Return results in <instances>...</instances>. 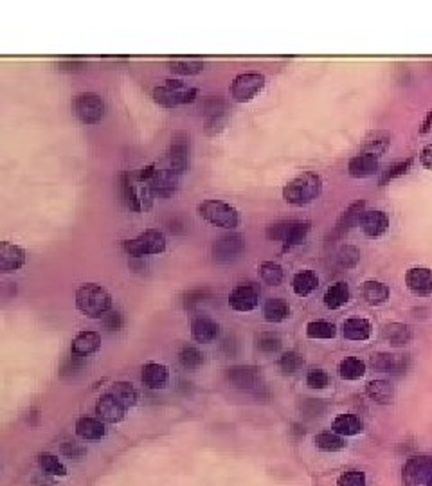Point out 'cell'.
Returning a JSON list of instances; mask_svg holds the SVG:
<instances>
[{"label":"cell","instance_id":"obj_1","mask_svg":"<svg viewBox=\"0 0 432 486\" xmlns=\"http://www.w3.org/2000/svg\"><path fill=\"white\" fill-rule=\"evenodd\" d=\"M323 188L324 182L319 173L303 171L283 185V200L293 207H303L315 202L323 195Z\"/></svg>","mask_w":432,"mask_h":486},{"label":"cell","instance_id":"obj_2","mask_svg":"<svg viewBox=\"0 0 432 486\" xmlns=\"http://www.w3.org/2000/svg\"><path fill=\"white\" fill-rule=\"evenodd\" d=\"M76 308L90 319H103L112 310V296L97 283H85L76 290Z\"/></svg>","mask_w":432,"mask_h":486},{"label":"cell","instance_id":"obj_3","mask_svg":"<svg viewBox=\"0 0 432 486\" xmlns=\"http://www.w3.org/2000/svg\"><path fill=\"white\" fill-rule=\"evenodd\" d=\"M197 212L202 220L207 224L215 225V227L227 229V231H234L242 222L239 211L232 204L225 200H218V198H205L197 205Z\"/></svg>","mask_w":432,"mask_h":486},{"label":"cell","instance_id":"obj_4","mask_svg":"<svg viewBox=\"0 0 432 486\" xmlns=\"http://www.w3.org/2000/svg\"><path fill=\"white\" fill-rule=\"evenodd\" d=\"M153 101L162 108H175L195 103L198 97L197 87H188L182 80H166L153 89Z\"/></svg>","mask_w":432,"mask_h":486},{"label":"cell","instance_id":"obj_5","mask_svg":"<svg viewBox=\"0 0 432 486\" xmlns=\"http://www.w3.org/2000/svg\"><path fill=\"white\" fill-rule=\"evenodd\" d=\"M123 251L130 258H144V256L162 254L168 247L166 234L158 229H146L131 239H123Z\"/></svg>","mask_w":432,"mask_h":486},{"label":"cell","instance_id":"obj_6","mask_svg":"<svg viewBox=\"0 0 432 486\" xmlns=\"http://www.w3.org/2000/svg\"><path fill=\"white\" fill-rule=\"evenodd\" d=\"M191 153H193L191 135L182 130L175 131L171 135V143L166 151V157H164V166L173 171V173H177L178 177H182L191 168Z\"/></svg>","mask_w":432,"mask_h":486},{"label":"cell","instance_id":"obj_7","mask_svg":"<svg viewBox=\"0 0 432 486\" xmlns=\"http://www.w3.org/2000/svg\"><path fill=\"white\" fill-rule=\"evenodd\" d=\"M231 114V103L222 96H209L202 103L204 130L207 135H218L225 128Z\"/></svg>","mask_w":432,"mask_h":486},{"label":"cell","instance_id":"obj_8","mask_svg":"<svg viewBox=\"0 0 432 486\" xmlns=\"http://www.w3.org/2000/svg\"><path fill=\"white\" fill-rule=\"evenodd\" d=\"M74 116L83 124H97L107 114V103L96 92H80L72 99Z\"/></svg>","mask_w":432,"mask_h":486},{"label":"cell","instance_id":"obj_9","mask_svg":"<svg viewBox=\"0 0 432 486\" xmlns=\"http://www.w3.org/2000/svg\"><path fill=\"white\" fill-rule=\"evenodd\" d=\"M266 85V77L261 72L236 74L231 81V97L236 103H249L254 99Z\"/></svg>","mask_w":432,"mask_h":486},{"label":"cell","instance_id":"obj_10","mask_svg":"<svg viewBox=\"0 0 432 486\" xmlns=\"http://www.w3.org/2000/svg\"><path fill=\"white\" fill-rule=\"evenodd\" d=\"M119 195H121V200L124 202V205H126L130 211H135V212H139V211H143V209L150 207L151 198H153V195L150 193L148 185H146L144 195L137 191V188L134 185V180H131L130 171H121L119 173Z\"/></svg>","mask_w":432,"mask_h":486},{"label":"cell","instance_id":"obj_11","mask_svg":"<svg viewBox=\"0 0 432 486\" xmlns=\"http://www.w3.org/2000/svg\"><path fill=\"white\" fill-rule=\"evenodd\" d=\"M432 477V458L431 455H413L405 461L401 468V481L404 486L427 485Z\"/></svg>","mask_w":432,"mask_h":486},{"label":"cell","instance_id":"obj_12","mask_svg":"<svg viewBox=\"0 0 432 486\" xmlns=\"http://www.w3.org/2000/svg\"><path fill=\"white\" fill-rule=\"evenodd\" d=\"M259 296H261V288L256 283H242L236 285L229 293V306L234 312L247 313L258 308Z\"/></svg>","mask_w":432,"mask_h":486},{"label":"cell","instance_id":"obj_13","mask_svg":"<svg viewBox=\"0 0 432 486\" xmlns=\"http://www.w3.org/2000/svg\"><path fill=\"white\" fill-rule=\"evenodd\" d=\"M178 182L180 177L177 173H173L171 170H168L166 166H157L155 175L151 177V180L148 182V189L150 193L157 198H171L178 191Z\"/></svg>","mask_w":432,"mask_h":486},{"label":"cell","instance_id":"obj_14","mask_svg":"<svg viewBox=\"0 0 432 486\" xmlns=\"http://www.w3.org/2000/svg\"><path fill=\"white\" fill-rule=\"evenodd\" d=\"M243 249H245L243 236L238 232H227L212 242V258L222 263L231 261L242 254Z\"/></svg>","mask_w":432,"mask_h":486},{"label":"cell","instance_id":"obj_15","mask_svg":"<svg viewBox=\"0 0 432 486\" xmlns=\"http://www.w3.org/2000/svg\"><path fill=\"white\" fill-rule=\"evenodd\" d=\"M225 377L231 387L239 391H252L261 384V373L256 366H232Z\"/></svg>","mask_w":432,"mask_h":486},{"label":"cell","instance_id":"obj_16","mask_svg":"<svg viewBox=\"0 0 432 486\" xmlns=\"http://www.w3.org/2000/svg\"><path fill=\"white\" fill-rule=\"evenodd\" d=\"M26 261V249L13 242H0V274H15Z\"/></svg>","mask_w":432,"mask_h":486},{"label":"cell","instance_id":"obj_17","mask_svg":"<svg viewBox=\"0 0 432 486\" xmlns=\"http://www.w3.org/2000/svg\"><path fill=\"white\" fill-rule=\"evenodd\" d=\"M405 285L416 297L432 296V270L428 266H411L405 272Z\"/></svg>","mask_w":432,"mask_h":486},{"label":"cell","instance_id":"obj_18","mask_svg":"<svg viewBox=\"0 0 432 486\" xmlns=\"http://www.w3.org/2000/svg\"><path fill=\"white\" fill-rule=\"evenodd\" d=\"M222 333L220 323H216L212 317L204 315V313H198L191 319V337L193 340L202 344L215 342Z\"/></svg>","mask_w":432,"mask_h":486},{"label":"cell","instance_id":"obj_19","mask_svg":"<svg viewBox=\"0 0 432 486\" xmlns=\"http://www.w3.org/2000/svg\"><path fill=\"white\" fill-rule=\"evenodd\" d=\"M366 212V200H355L351 202L346 209L342 211V215L339 216L337 220L335 229H333V238H342L344 234L351 231L353 227L360 224L362 220V215Z\"/></svg>","mask_w":432,"mask_h":486},{"label":"cell","instance_id":"obj_20","mask_svg":"<svg viewBox=\"0 0 432 486\" xmlns=\"http://www.w3.org/2000/svg\"><path fill=\"white\" fill-rule=\"evenodd\" d=\"M389 216L382 209H366L360 220V229L367 238H380L389 229Z\"/></svg>","mask_w":432,"mask_h":486},{"label":"cell","instance_id":"obj_21","mask_svg":"<svg viewBox=\"0 0 432 486\" xmlns=\"http://www.w3.org/2000/svg\"><path fill=\"white\" fill-rule=\"evenodd\" d=\"M380 171V161L373 153H357L347 161V173L353 178H367L373 177Z\"/></svg>","mask_w":432,"mask_h":486},{"label":"cell","instance_id":"obj_22","mask_svg":"<svg viewBox=\"0 0 432 486\" xmlns=\"http://www.w3.org/2000/svg\"><path fill=\"white\" fill-rule=\"evenodd\" d=\"M371 366L380 373H404L409 367V357L380 351V353L371 357Z\"/></svg>","mask_w":432,"mask_h":486},{"label":"cell","instance_id":"obj_23","mask_svg":"<svg viewBox=\"0 0 432 486\" xmlns=\"http://www.w3.org/2000/svg\"><path fill=\"white\" fill-rule=\"evenodd\" d=\"M96 414L104 423H119L126 414V409L112 396V394H103L96 404Z\"/></svg>","mask_w":432,"mask_h":486},{"label":"cell","instance_id":"obj_24","mask_svg":"<svg viewBox=\"0 0 432 486\" xmlns=\"http://www.w3.org/2000/svg\"><path fill=\"white\" fill-rule=\"evenodd\" d=\"M141 380L148 389H164L170 380V369L164 364L148 362L141 369Z\"/></svg>","mask_w":432,"mask_h":486},{"label":"cell","instance_id":"obj_25","mask_svg":"<svg viewBox=\"0 0 432 486\" xmlns=\"http://www.w3.org/2000/svg\"><path fill=\"white\" fill-rule=\"evenodd\" d=\"M373 333V324L366 317H350L342 323V335L347 340L364 342Z\"/></svg>","mask_w":432,"mask_h":486},{"label":"cell","instance_id":"obj_26","mask_svg":"<svg viewBox=\"0 0 432 486\" xmlns=\"http://www.w3.org/2000/svg\"><path fill=\"white\" fill-rule=\"evenodd\" d=\"M350 299H351V290L346 281H337V283H333V285H330L323 296V303L328 310L344 308V306L350 303Z\"/></svg>","mask_w":432,"mask_h":486},{"label":"cell","instance_id":"obj_27","mask_svg":"<svg viewBox=\"0 0 432 486\" xmlns=\"http://www.w3.org/2000/svg\"><path fill=\"white\" fill-rule=\"evenodd\" d=\"M101 347V335L97 332H80L70 342V353L80 357H89Z\"/></svg>","mask_w":432,"mask_h":486},{"label":"cell","instance_id":"obj_28","mask_svg":"<svg viewBox=\"0 0 432 486\" xmlns=\"http://www.w3.org/2000/svg\"><path fill=\"white\" fill-rule=\"evenodd\" d=\"M310 229H312V224L308 220H290L288 231L281 242V252H288L297 245H301L308 238Z\"/></svg>","mask_w":432,"mask_h":486},{"label":"cell","instance_id":"obj_29","mask_svg":"<svg viewBox=\"0 0 432 486\" xmlns=\"http://www.w3.org/2000/svg\"><path fill=\"white\" fill-rule=\"evenodd\" d=\"M360 292H362L364 301L371 306L386 305L391 297L389 286L382 281H377V279H367V281H364Z\"/></svg>","mask_w":432,"mask_h":486},{"label":"cell","instance_id":"obj_30","mask_svg":"<svg viewBox=\"0 0 432 486\" xmlns=\"http://www.w3.org/2000/svg\"><path fill=\"white\" fill-rule=\"evenodd\" d=\"M290 312H292V310H290L288 301L283 299V297H269V299L263 303V319H265L266 323H283V320L288 319Z\"/></svg>","mask_w":432,"mask_h":486},{"label":"cell","instance_id":"obj_31","mask_svg":"<svg viewBox=\"0 0 432 486\" xmlns=\"http://www.w3.org/2000/svg\"><path fill=\"white\" fill-rule=\"evenodd\" d=\"M319 286V276L310 269H303L299 272H296L292 278V290L296 296L299 297H308Z\"/></svg>","mask_w":432,"mask_h":486},{"label":"cell","instance_id":"obj_32","mask_svg":"<svg viewBox=\"0 0 432 486\" xmlns=\"http://www.w3.org/2000/svg\"><path fill=\"white\" fill-rule=\"evenodd\" d=\"M366 394L374 404L387 405L394 400V386L387 380L377 378V380H369L366 384Z\"/></svg>","mask_w":432,"mask_h":486},{"label":"cell","instance_id":"obj_33","mask_svg":"<svg viewBox=\"0 0 432 486\" xmlns=\"http://www.w3.org/2000/svg\"><path fill=\"white\" fill-rule=\"evenodd\" d=\"M332 431L340 434V436H359L360 432L364 431V421L360 420L357 414L344 413L335 416V420L332 421Z\"/></svg>","mask_w":432,"mask_h":486},{"label":"cell","instance_id":"obj_34","mask_svg":"<svg viewBox=\"0 0 432 486\" xmlns=\"http://www.w3.org/2000/svg\"><path fill=\"white\" fill-rule=\"evenodd\" d=\"M76 434L81 440H101L107 434V427L99 418L83 416L76 421Z\"/></svg>","mask_w":432,"mask_h":486},{"label":"cell","instance_id":"obj_35","mask_svg":"<svg viewBox=\"0 0 432 486\" xmlns=\"http://www.w3.org/2000/svg\"><path fill=\"white\" fill-rule=\"evenodd\" d=\"M382 335L391 346H405L413 340V330H411L409 324L405 323H389L384 326Z\"/></svg>","mask_w":432,"mask_h":486},{"label":"cell","instance_id":"obj_36","mask_svg":"<svg viewBox=\"0 0 432 486\" xmlns=\"http://www.w3.org/2000/svg\"><path fill=\"white\" fill-rule=\"evenodd\" d=\"M337 371H339V377L342 380L355 382V380H360L366 374L367 364L362 359H359V357H346V359H342L339 362Z\"/></svg>","mask_w":432,"mask_h":486},{"label":"cell","instance_id":"obj_37","mask_svg":"<svg viewBox=\"0 0 432 486\" xmlns=\"http://www.w3.org/2000/svg\"><path fill=\"white\" fill-rule=\"evenodd\" d=\"M108 394H112L126 411L130 409V407H134V405L137 404V400H139V393H137L135 386L131 382H126V380L114 382L110 391H108Z\"/></svg>","mask_w":432,"mask_h":486},{"label":"cell","instance_id":"obj_38","mask_svg":"<svg viewBox=\"0 0 432 486\" xmlns=\"http://www.w3.org/2000/svg\"><path fill=\"white\" fill-rule=\"evenodd\" d=\"M177 359H178V364L188 371L200 369L205 362L204 353H202L197 346H193V344H184V346L178 350Z\"/></svg>","mask_w":432,"mask_h":486},{"label":"cell","instance_id":"obj_39","mask_svg":"<svg viewBox=\"0 0 432 486\" xmlns=\"http://www.w3.org/2000/svg\"><path fill=\"white\" fill-rule=\"evenodd\" d=\"M313 443L320 452H340L346 448V438L333 431L317 432Z\"/></svg>","mask_w":432,"mask_h":486},{"label":"cell","instance_id":"obj_40","mask_svg":"<svg viewBox=\"0 0 432 486\" xmlns=\"http://www.w3.org/2000/svg\"><path fill=\"white\" fill-rule=\"evenodd\" d=\"M306 337L313 340H330L337 337V326L330 320H310L306 324Z\"/></svg>","mask_w":432,"mask_h":486},{"label":"cell","instance_id":"obj_41","mask_svg":"<svg viewBox=\"0 0 432 486\" xmlns=\"http://www.w3.org/2000/svg\"><path fill=\"white\" fill-rule=\"evenodd\" d=\"M259 278L270 286H279L285 279V270L278 261H261L258 265Z\"/></svg>","mask_w":432,"mask_h":486},{"label":"cell","instance_id":"obj_42","mask_svg":"<svg viewBox=\"0 0 432 486\" xmlns=\"http://www.w3.org/2000/svg\"><path fill=\"white\" fill-rule=\"evenodd\" d=\"M413 162H414V157H407V158H404V161H398V162H394V164H391L387 170L382 171V175H380V178H378V185H387L393 180H396V178L409 173L411 168H413Z\"/></svg>","mask_w":432,"mask_h":486},{"label":"cell","instance_id":"obj_43","mask_svg":"<svg viewBox=\"0 0 432 486\" xmlns=\"http://www.w3.org/2000/svg\"><path fill=\"white\" fill-rule=\"evenodd\" d=\"M168 67L173 74L178 76H197L202 74L205 69V63L202 60H171L168 62Z\"/></svg>","mask_w":432,"mask_h":486},{"label":"cell","instance_id":"obj_44","mask_svg":"<svg viewBox=\"0 0 432 486\" xmlns=\"http://www.w3.org/2000/svg\"><path fill=\"white\" fill-rule=\"evenodd\" d=\"M303 366H305V357L296 350L285 351L278 359V367L283 374L297 373V371L303 369Z\"/></svg>","mask_w":432,"mask_h":486},{"label":"cell","instance_id":"obj_45","mask_svg":"<svg viewBox=\"0 0 432 486\" xmlns=\"http://www.w3.org/2000/svg\"><path fill=\"white\" fill-rule=\"evenodd\" d=\"M283 346V340L278 333L274 332H261L256 335V347H258L261 353L266 355H272V353H278Z\"/></svg>","mask_w":432,"mask_h":486},{"label":"cell","instance_id":"obj_46","mask_svg":"<svg viewBox=\"0 0 432 486\" xmlns=\"http://www.w3.org/2000/svg\"><path fill=\"white\" fill-rule=\"evenodd\" d=\"M389 143H391V137L386 134V131H374L369 139H366L364 148H366V153H373L378 157V153L386 151V148L389 146Z\"/></svg>","mask_w":432,"mask_h":486},{"label":"cell","instance_id":"obj_47","mask_svg":"<svg viewBox=\"0 0 432 486\" xmlns=\"http://www.w3.org/2000/svg\"><path fill=\"white\" fill-rule=\"evenodd\" d=\"M40 467H42V470L45 472V474H49V475H67V468H65V465L60 461L56 455H53V454H42L40 455Z\"/></svg>","mask_w":432,"mask_h":486},{"label":"cell","instance_id":"obj_48","mask_svg":"<svg viewBox=\"0 0 432 486\" xmlns=\"http://www.w3.org/2000/svg\"><path fill=\"white\" fill-rule=\"evenodd\" d=\"M360 261V251L353 245H344L340 247V251L337 252V263H339L340 269H353L357 266V263Z\"/></svg>","mask_w":432,"mask_h":486},{"label":"cell","instance_id":"obj_49","mask_svg":"<svg viewBox=\"0 0 432 486\" xmlns=\"http://www.w3.org/2000/svg\"><path fill=\"white\" fill-rule=\"evenodd\" d=\"M209 297H211V290L209 288H193L184 293L182 303H184L185 310H195V308H198L202 303L207 301Z\"/></svg>","mask_w":432,"mask_h":486},{"label":"cell","instance_id":"obj_50","mask_svg":"<svg viewBox=\"0 0 432 486\" xmlns=\"http://www.w3.org/2000/svg\"><path fill=\"white\" fill-rule=\"evenodd\" d=\"M306 386L313 391H323L330 386V374L320 367L310 369L306 373Z\"/></svg>","mask_w":432,"mask_h":486},{"label":"cell","instance_id":"obj_51","mask_svg":"<svg viewBox=\"0 0 432 486\" xmlns=\"http://www.w3.org/2000/svg\"><path fill=\"white\" fill-rule=\"evenodd\" d=\"M337 486H367V477L360 470H346L337 477Z\"/></svg>","mask_w":432,"mask_h":486},{"label":"cell","instance_id":"obj_52","mask_svg":"<svg viewBox=\"0 0 432 486\" xmlns=\"http://www.w3.org/2000/svg\"><path fill=\"white\" fill-rule=\"evenodd\" d=\"M103 326L107 332L110 333H116V332H121L124 326V317L121 312H108L107 315L103 317Z\"/></svg>","mask_w":432,"mask_h":486},{"label":"cell","instance_id":"obj_53","mask_svg":"<svg viewBox=\"0 0 432 486\" xmlns=\"http://www.w3.org/2000/svg\"><path fill=\"white\" fill-rule=\"evenodd\" d=\"M288 225L290 220H279L274 222V224H270L269 227H266V238L272 239V242H283L286 231H288Z\"/></svg>","mask_w":432,"mask_h":486},{"label":"cell","instance_id":"obj_54","mask_svg":"<svg viewBox=\"0 0 432 486\" xmlns=\"http://www.w3.org/2000/svg\"><path fill=\"white\" fill-rule=\"evenodd\" d=\"M83 366H85V357L72 355V353H70V355L63 360L62 374L63 377H67V374H74V373H77V371H80Z\"/></svg>","mask_w":432,"mask_h":486},{"label":"cell","instance_id":"obj_55","mask_svg":"<svg viewBox=\"0 0 432 486\" xmlns=\"http://www.w3.org/2000/svg\"><path fill=\"white\" fill-rule=\"evenodd\" d=\"M62 454L67 455V458H81V455L87 454V448L81 447L80 443H74V441H67V443L62 445Z\"/></svg>","mask_w":432,"mask_h":486},{"label":"cell","instance_id":"obj_56","mask_svg":"<svg viewBox=\"0 0 432 486\" xmlns=\"http://www.w3.org/2000/svg\"><path fill=\"white\" fill-rule=\"evenodd\" d=\"M418 158H420V164L425 168V170L432 171V143L425 144V146L421 148L420 153H418Z\"/></svg>","mask_w":432,"mask_h":486},{"label":"cell","instance_id":"obj_57","mask_svg":"<svg viewBox=\"0 0 432 486\" xmlns=\"http://www.w3.org/2000/svg\"><path fill=\"white\" fill-rule=\"evenodd\" d=\"M431 126H432V110H428V112H427V117H425L423 123H421L420 134H427V131L431 130Z\"/></svg>","mask_w":432,"mask_h":486},{"label":"cell","instance_id":"obj_58","mask_svg":"<svg viewBox=\"0 0 432 486\" xmlns=\"http://www.w3.org/2000/svg\"><path fill=\"white\" fill-rule=\"evenodd\" d=\"M60 67L65 70H77L83 67V62H62L60 63Z\"/></svg>","mask_w":432,"mask_h":486},{"label":"cell","instance_id":"obj_59","mask_svg":"<svg viewBox=\"0 0 432 486\" xmlns=\"http://www.w3.org/2000/svg\"><path fill=\"white\" fill-rule=\"evenodd\" d=\"M427 486H432V477L427 481Z\"/></svg>","mask_w":432,"mask_h":486}]
</instances>
